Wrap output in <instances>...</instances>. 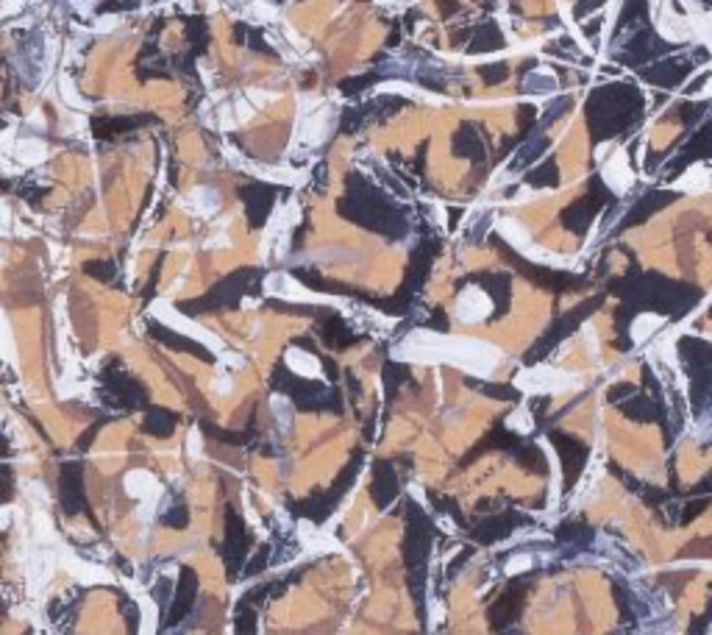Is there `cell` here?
Instances as JSON below:
<instances>
[{
  "mask_svg": "<svg viewBox=\"0 0 712 635\" xmlns=\"http://www.w3.org/2000/svg\"><path fill=\"white\" fill-rule=\"evenodd\" d=\"M393 357L417 365H456V368H462L473 376H482V379H490L504 360L501 349L487 340L462 337V334L453 337V334H440V332H429V329L409 332L393 349Z\"/></svg>",
  "mask_w": 712,
  "mask_h": 635,
  "instance_id": "6da1fadb",
  "label": "cell"
},
{
  "mask_svg": "<svg viewBox=\"0 0 712 635\" xmlns=\"http://www.w3.org/2000/svg\"><path fill=\"white\" fill-rule=\"evenodd\" d=\"M334 126V109H328L317 95H301L298 98V123L290 142V156H304L326 142V136Z\"/></svg>",
  "mask_w": 712,
  "mask_h": 635,
  "instance_id": "7a4b0ae2",
  "label": "cell"
},
{
  "mask_svg": "<svg viewBox=\"0 0 712 635\" xmlns=\"http://www.w3.org/2000/svg\"><path fill=\"white\" fill-rule=\"evenodd\" d=\"M515 388L529 393V396H537V393H571V390H578L581 388V376L578 373H568V371H559L554 365H534V368H526L515 376Z\"/></svg>",
  "mask_w": 712,
  "mask_h": 635,
  "instance_id": "3957f363",
  "label": "cell"
},
{
  "mask_svg": "<svg viewBox=\"0 0 712 635\" xmlns=\"http://www.w3.org/2000/svg\"><path fill=\"white\" fill-rule=\"evenodd\" d=\"M267 293L270 296H278V298H287V301H304V304H334V307H340L343 313L351 307L348 301H343V298H331V296H320V293H312L307 290L301 281H295L292 276H287V273H273V276H267L265 281Z\"/></svg>",
  "mask_w": 712,
  "mask_h": 635,
  "instance_id": "277c9868",
  "label": "cell"
},
{
  "mask_svg": "<svg viewBox=\"0 0 712 635\" xmlns=\"http://www.w3.org/2000/svg\"><path fill=\"white\" fill-rule=\"evenodd\" d=\"M59 501L67 515H78L87 510L84 496V465L81 462H64L61 465V482H59Z\"/></svg>",
  "mask_w": 712,
  "mask_h": 635,
  "instance_id": "5b68a950",
  "label": "cell"
},
{
  "mask_svg": "<svg viewBox=\"0 0 712 635\" xmlns=\"http://www.w3.org/2000/svg\"><path fill=\"white\" fill-rule=\"evenodd\" d=\"M222 153H225V159H228V162H231L234 168H239V170H248V173H254L256 179H265V182L304 184V179H307V173H301V170H290V168H273V165L248 162V159H242V156H239V151H237V148H231V145H222Z\"/></svg>",
  "mask_w": 712,
  "mask_h": 635,
  "instance_id": "8992f818",
  "label": "cell"
},
{
  "mask_svg": "<svg viewBox=\"0 0 712 635\" xmlns=\"http://www.w3.org/2000/svg\"><path fill=\"white\" fill-rule=\"evenodd\" d=\"M490 313H492V301L490 296L482 290V287H465L453 304V318L462 320V323H482L487 320Z\"/></svg>",
  "mask_w": 712,
  "mask_h": 635,
  "instance_id": "52a82bcc",
  "label": "cell"
},
{
  "mask_svg": "<svg viewBox=\"0 0 712 635\" xmlns=\"http://www.w3.org/2000/svg\"><path fill=\"white\" fill-rule=\"evenodd\" d=\"M601 176H604V184H607L615 195H626V192L631 190V184H634V170L629 168V156H626V151L612 153V159H610V162H604Z\"/></svg>",
  "mask_w": 712,
  "mask_h": 635,
  "instance_id": "ba28073f",
  "label": "cell"
},
{
  "mask_svg": "<svg viewBox=\"0 0 712 635\" xmlns=\"http://www.w3.org/2000/svg\"><path fill=\"white\" fill-rule=\"evenodd\" d=\"M195 588H198V580H195V571L192 569H181V574H178V586H176V599H173V607H170V616H167V622L170 624H178L186 613H189V607H192V599H195Z\"/></svg>",
  "mask_w": 712,
  "mask_h": 635,
  "instance_id": "9c48e42d",
  "label": "cell"
},
{
  "mask_svg": "<svg viewBox=\"0 0 712 635\" xmlns=\"http://www.w3.org/2000/svg\"><path fill=\"white\" fill-rule=\"evenodd\" d=\"M657 31L665 37L668 42H684V40H690V23L684 20V17H679L673 8H670V3H663V11L657 14Z\"/></svg>",
  "mask_w": 712,
  "mask_h": 635,
  "instance_id": "30bf717a",
  "label": "cell"
},
{
  "mask_svg": "<svg viewBox=\"0 0 712 635\" xmlns=\"http://www.w3.org/2000/svg\"><path fill=\"white\" fill-rule=\"evenodd\" d=\"M495 231L512 245V248H518L521 254H526L529 248L534 245L532 234H529V228L523 226L518 218H498L495 221Z\"/></svg>",
  "mask_w": 712,
  "mask_h": 635,
  "instance_id": "8fae6325",
  "label": "cell"
},
{
  "mask_svg": "<svg viewBox=\"0 0 712 635\" xmlns=\"http://www.w3.org/2000/svg\"><path fill=\"white\" fill-rule=\"evenodd\" d=\"M712 187V170L707 165H690L679 182H673V190H682L687 195H701Z\"/></svg>",
  "mask_w": 712,
  "mask_h": 635,
  "instance_id": "7c38bea8",
  "label": "cell"
},
{
  "mask_svg": "<svg viewBox=\"0 0 712 635\" xmlns=\"http://www.w3.org/2000/svg\"><path fill=\"white\" fill-rule=\"evenodd\" d=\"M11 156L20 165H25V168H37V165H42L44 159H47V148H44V142L34 139V136H23V139L14 142Z\"/></svg>",
  "mask_w": 712,
  "mask_h": 635,
  "instance_id": "4fadbf2b",
  "label": "cell"
},
{
  "mask_svg": "<svg viewBox=\"0 0 712 635\" xmlns=\"http://www.w3.org/2000/svg\"><path fill=\"white\" fill-rule=\"evenodd\" d=\"M665 326V318L663 315H654V313H643V315L634 318V323H631V340L637 343V346H643L646 340H651L660 329Z\"/></svg>",
  "mask_w": 712,
  "mask_h": 635,
  "instance_id": "5bb4252c",
  "label": "cell"
},
{
  "mask_svg": "<svg viewBox=\"0 0 712 635\" xmlns=\"http://www.w3.org/2000/svg\"><path fill=\"white\" fill-rule=\"evenodd\" d=\"M287 365H290L298 376H307V379H320V376H323L317 357H312L309 351H301V349H290V351H287Z\"/></svg>",
  "mask_w": 712,
  "mask_h": 635,
  "instance_id": "9a60e30c",
  "label": "cell"
},
{
  "mask_svg": "<svg viewBox=\"0 0 712 635\" xmlns=\"http://www.w3.org/2000/svg\"><path fill=\"white\" fill-rule=\"evenodd\" d=\"M523 90L526 92H540V95H551V92L559 90L557 78L548 73V70H534L523 78Z\"/></svg>",
  "mask_w": 712,
  "mask_h": 635,
  "instance_id": "2e32d148",
  "label": "cell"
},
{
  "mask_svg": "<svg viewBox=\"0 0 712 635\" xmlns=\"http://www.w3.org/2000/svg\"><path fill=\"white\" fill-rule=\"evenodd\" d=\"M540 446H542V452L548 454V460H551V499H548V510H554V507L559 504L562 468H559V462H557V454H554V449H551V443H548V441H540Z\"/></svg>",
  "mask_w": 712,
  "mask_h": 635,
  "instance_id": "e0dca14e",
  "label": "cell"
},
{
  "mask_svg": "<svg viewBox=\"0 0 712 635\" xmlns=\"http://www.w3.org/2000/svg\"><path fill=\"white\" fill-rule=\"evenodd\" d=\"M59 95H61V100L70 106V109H78V112H87L89 109V100L87 98H81L78 95V90H76V84L61 73L59 76Z\"/></svg>",
  "mask_w": 712,
  "mask_h": 635,
  "instance_id": "ac0fdd59",
  "label": "cell"
},
{
  "mask_svg": "<svg viewBox=\"0 0 712 635\" xmlns=\"http://www.w3.org/2000/svg\"><path fill=\"white\" fill-rule=\"evenodd\" d=\"M245 17H248L251 23H275V20H278V8L270 6L267 0H251V3L245 6Z\"/></svg>",
  "mask_w": 712,
  "mask_h": 635,
  "instance_id": "d6986e66",
  "label": "cell"
},
{
  "mask_svg": "<svg viewBox=\"0 0 712 635\" xmlns=\"http://www.w3.org/2000/svg\"><path fill=\"white\" fill-rule=\"evenodd\" d=\"M192 204L198 206L201 215H212L220 201H218V192L212 187H198V190H192Z\"/></svg>",
  "mask_w": 712,
  "mask_h": 635,
  "instance_id": "ffe728a7",
  "label": "cell"
},
{
  "mask_svg": "<svg viewBox=\"0 0 712 635\" xmlns=\"http://www.w3.org/2000/svg\"><path fill=\"white\" fill-rule=\"evenodd\" d=\"M506 426L512 429V432H518V435H529L534 429V418L529 407H518L512 409L509 415H506Z\"/></svg>",
  "mask_w": 712,
  "mask_h": 635,
  "instance_id": "44dd1931",
  "label": "cell"
},
{
  "mask_svg": "<svg viewBox=\"0 0 712 635\" xmlns=\"http://www.w3.org/2000/svg\"><path fill=\"white\" fill-rule=\"evenodd\" d=\"M162 524H167V527H173V530H184V527L189 524V510H186V504H173V507L162 515Z\"/></svg>",
  "mask_w": 712,
  "mask_h": 635,
  "instance_id": "7402d4cb",
  "label": "cell"
},
{
  "mask_svg": "<svg viewBox=\"0 0 712 635\" xmlns=\"http://www.w3.org/2000/svg\"><path fill=\"white\" fill-rule=\"evenodd\" d=\"M14 496V471L11 465H0V504Z\"/></svg>",
  "mask_w": 712,
  "mask_h": 635,
  "instance_id": "603a6c76",
  "label": "cell"
},
{
  "mask_svg": "<svg viewBox=\"0 0 712 635\" xmlns=\"http://www.w3.org/2000/svg\"><path fill=\"white\" fill-rule=\"evenodd\" d=\"M273 409H275V418H281V429L287 432L290 424H292V407L284 396H273Z\"/></svg>",
  "mask_w": 712,
  "mask_h": 635,
  "instance_id": "cb8c5ba5",
  "label": "cell"
},
{
  "mask_svg": "<svg viewBox=\"0 0 712 635\" xmlns=\"http://www.w3.org/2000/svg\"><path fill=\"white\" fill-rule=\"evenodd\" d=\"M145 426H148V432H153V435L165 438V435H170V429H173V418H165V415H150Z\"/></svg>",
  "mask_w": 712,
  "mask_h": 635,
  "instance_id": "d4e9b609",
  "label": "cell"
},
{
  "mask_svg": "<svg viewBox=\"0 0 712 635\" xmlns=\"http://www.w3.org/2000/svg\"><path fill=\"white\" fill-rule=\"evenodd\" d=\"M532 566H534L532 554H518V557H512V560L506 563V574H518V571H526V569H532Z\"/></svg>",
  "mask_w": 712,
  "mask_h": 635,
  "instance_id": "484cf974",
  "label": "cell"
},
{
  "mask_svg": "<svg viewBox=\"0 0 712 635\" xmlns=\"http://www.w3.org/2000/svg\"><path fill=\"white\" fill-rule=\"evenodd\" d=\"M234 112H237V123H245V120H251V117H254V112H256V109H254L245 98H237V100H234Z\"/></svg>",
  "mask_w": 712,
  "mask_h": 635,
  "instance_id": "4316f807",
  "label": "cell"
},
{
  "mask_svg": "<svg viewBox=\"0 0 712 635\" xmlns=\"http://www.w3.org/2000/svg\"><path fill=\"white\" fill-rule=\"evenodd\" d=\"M120 14H114V17H97V23H95V34H106V31H112V28H117L120 25Z\"/></svg>",
  "mask_w": 712,
  "mask_h": 635,
  "instance_id": "83f0119b",
  "label": "cell"
},
{
  "mask_svg": "<svg viewBox=\"0 0 712 635\" xmlns=\"http://www.w3.org/2000/svg\"><path fill=\"white\" fill-rule=\"evenodd\" d=\"M14 142H17V136H14V129H6V132H0V151L8 156L11 151H14Z\"/></svg>",
  "mask_w": 712,
  "mask_h": 635,
  "instance_id": "f1b7e54d",
  "label": "cell"
},
{
  "mask_svg": "<svg viewBox=\"0 0 712 635\" xmlns=\"http://www.w3.org/2000/svg\"><path fill=\"white\" fill-rule=\"evenodd\" d=\"M584 340H587V346H590L593 357L598 360V337H595V329H593L590 323H584Z\"/></svg>",
  "mask_w": 712,
  "mask_h": 635,
  "instance_id": "f546056e",
  "label": "cell"
},
{
  "mask_svg": "<svg viewBox=\"0 0 712 635\" xmlns=\"http://www.w3.org/2000/svg\"><path fill=\"white\" fill-rule=\"evenodd\" d=\"M273 95H267V92H262V90H248V100H251V106L254 109H259L262 103H267Z\"/></svg>",
  "mask_w": 712,
  "mask_h": 635,
  "instance_id": "4dcf8cb0",
  "label": "cell"
},
{
  "mask_svg": "<svg viewBox=\"0 0 712 635\" xmlns=\"http://www.w3.org/2000/svg\"><path fill=\"white\" fill-rule=\"evenodd\" d=\"M6 223H8V206L6 201H0V231H6Z\"/></svg>",
  "mask_w": 712,
  "mask_h": 635,
  "instance_id": "1f68e13d",
  "label": "cell"
},
{
  "mask_svg": "<svg viewBox=\"0 0 712 635\" xmlns=\"http://www.w3.org/2000/svg\"><path fill=\"white\" fill-rule=\"evenodd\" d=\"M42 123L44 120H42V115H40V112H34V115L25 120V126H42Z\"/></svg>",
  "mask_w": 712,
  "mask_h": 635,
  "instance_id": "d6a6232c",
  "label": "cell"
},
{
  "mask_svg": "<svg viewBox=\"0 0 712 635\" xmlns=\"http://www.w3.org/2000/svg\"><path fill=\"white\" fill-rule=\"evenodd\" d=\"M8 452V446H6V441H3V435H0V454Z\"/></svg>",
  "mask_w": 712,
  "mask_h": 635,
  "instance_id": "836d02e7",
  "label": "cell"
},
{
  "mask_svg": "<svg viewBox=\"0 0 712 635\" xmlns=\"http://www.w3.org/2000/svg\"><path fill=\"white\" fill-rule=\"evenodd\" d=\"M228 3H248V0H228Z\"/></svg>",
  "mask_w": 712,
  "mask_h": 635,
  "instance_id": "e575fe53",
  "label": "cell"
}]
</instances>
